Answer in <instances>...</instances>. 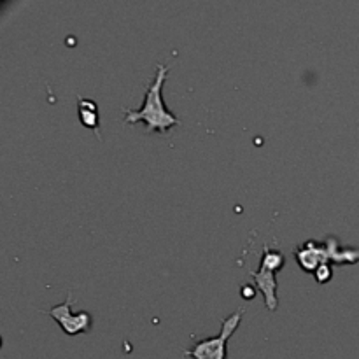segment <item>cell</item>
Wrapping results in <instances>:
<instances>
[{"instance_id":"3","label":"cell","mask_w":359,"mask_h":359,"mask_svg":"<svg viewBox=\"0 0 359 359\" xmlns=\"http://www.w3.org/2000/svg\"><path fill=\"white\" fill-rule=\"evenodd\" d=\"M284 262H286V258H284V255L279 249H272L270 245H265V248H263L262 262H259V269L251 272L256 286L263 291L266 309L272 312L276 311L277 305H279L276 273L283 269Z\"/></svg>"},{"instance_id":"6","label":"cell","mask_w":359,"mask_h":359,"mask_svg":"<svg viewBox=\"0 0 359 359\" xmlns=\"http://www.w3.org/2000/svg\"><path fill=\"white\" fill-rule=\"evenodd\" d=\"M314 276H316V279H318V283H321V284L328 283V280L333 277L332 266H330L328 263H325V265H319L318 269H316Z\"/></svg>"},{"instance_id":"4","label":"cell","mask_w":359,"mask_h":359,"mask_svg":"<svg viewBox=\"0 0 359 359\" xmlns=\"http://www.w3.org/2000/svg\"><path fill=\"white\" fill-rule=\"evenodd\" d=\"M74 298L70 297V293L67 294L65 302L55 307L48 309V314L62 326L63 332L67 335H79V333L90 332L91 325H93V318H91L90 312H72Z\"/></svg>"},{"instance_id":"5","label":"cell","mask_w":359,"mask_h":359,"mask_svg":"<svg viewBox=\"0 0 359 359\" xmlns=\"http://www.w3.org/2000/svg\"><path fill=\"white\" fill-rule=\"evenodd\" d=\"M77 112H79L81 123L93 130L100 140V112H98L97 102L91 100V98L77 97Z\"/></svg>"},{"instance_id":"1","label":"cell","mask_w":359,"mask_h":359,"mask_svg":"<svg viewBox=\"0 0 359 359\" xmlns=\"http://www.w3.org/2000/svg\"><path fill=\"white\" fill-rule=\"evenodd\" d=\"M168 76V67L163 63H156V72L151 83L147 84L144 102L139 109H123L125 112V123L144 121L147 125V132H168L179 125V118L165 105L161 97V88Z\"/></svg>"},{"instance_id":"2","label":"cell","mask_w":359,"mask_h":359,"mask_svg":"<svg viewBox=\"0 0 359 359\" xmlns=\"http://www.w3.org/2000/svg\"><path fill=\"white\" fill-rule=\"evenodd\" d=\"M244 309L242 311L233 312L228 318L221 321V332L219 335L209 337V339H196L191 347L182 351V354L193 359H226L228 358V340L238 328L244 316Z\"/></svg>"},{"instance_id":"7","label":"cell","mask_w":359,"mask_h":359,"mask_svg":"<svg viewBox=\"0 0 359 359\" xmlns=\"http://www.w3.org/2000/svg\"><path fill=\"white\" fill-rule=\"evenodd\" d=\"M242 293H244V298H255V287L251 286H244L242 287Z\"/></svg>"}]
</instances>
